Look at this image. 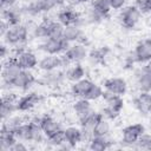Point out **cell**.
<instances>
[{"label": "cell", "mask_w": 151, "mask_h": 151, "mask_svg": "<svg viewBox=\"0 0 151 151\" xmlns=\"http://www.w3.org/2000/svg\"><path fill=\"white\" fill-rule=\"evenodd\" d=\"M139 70H140L143 73H145V74H147V76H151V60L144 63V65H143L142 68H139Z\"/></svg>", "instance_id": "ee69618b"}, {"label": "cell", "mask_w": 151, "mask_h": 151, "mask_svg": "<svg viewBox=\"0 0 151 151\" xmlns=\"http://www.w3.org/2000/svg\"><path fill=\"white\" fill-rule=\"evenodd\" d=\"M110 147V140L107 137H99L93 136L88 140V149L92 151H104Z\"/></svg>", "instance_id": "d4e9b609"}, {"label": "cell", "mask_w": 151, "mask_h": 151, "mask_svg": "<svg viewBox=\"0 0 151 151\" xmlns=\"http://www.w3.org/2000/svg\"><path fill=\"white\" fill-rule=\"evenodd\" d=\"M134 107L142 114L151 113V92H139L133 100Z\"/></svg>", "instance_id": "5bb4252c"}, {"label": "cell", "mask_w": 151, "mask_h": 151, "mask_svg": "<svg viewBox=\"0 0 151 151\" xmlns=\"http://www.w3.org/2000/svg\"><path fill=\"white\" fill-rule=\"evenodd\" d=\"M133 54H134L137 63L144 64L151 60V39H145L138 42V45L134 48Z\"/></svg>", "instance_id": "8fae6325"}, {"label": "cell", "mask_w": 151, "mask_h": 151, "mask_svg": "<svg viewBox=\"0 0 151 151\" xmlns=\"http://www.w3.org/2000/svg\"><path fill=\"white\" fill-rule=\"evenodd\" d=\"M84 76H85V68L79 63H76V65L72 66L71 68H68V71L66 72V77L71 81H78V80L83 79Z\"/></svg>", "instance_id": "f1b7e54d"}, {"label": "cell", "mask_w": 151, "mask_h": 151, "mask_svg": "<svg viewBox=\"0 0 151 151\" xmlns=\"http://www.w3.org/2000/svg\"><path fill=\"white\" fill-rule=\"evenodd\" d=\"M71 46V42L65 40L64 38H47L44 40V42L40 46V50L44 51L46 54H61L65 53L68 47Z\"/></svg>", "instance_id": "6da1fadb"}, {"label": "cell", "mask_w": 151, "mask_h": 151, "mask_svg": "<svg viewBox=\"0 0 151 151\" xmlns=\"http://www.w3.org/2000/svg\"><path fill=\"white\" fill-rule=\"evenodd\" d=\"M21 66L15 58H8L4 65H2V71H1V77H2V81L6 85L12 86L14 79L18 77V74L21 72Z\"/></svg>", "instance_id": "3957f363"}, {"label": "cell", "mask_w": 151, "mask_h": 151, "mask_svg": "<svg viewBox=\"0 0 151 151\" xmlns=\"http://www.w3.org/2000/svg\"><path fill=\"white\" fill-rule=\"evenodd\" d=\"M48 24H50V20H44L39 25H37L33 31L34 37L39 39H44V40L47 39L48 38Z\"/></svg>", "instance_id": "e575fe53"}, {"label": "cell", "mask_w": 151, "mask_h": 151, "mask_svg": "<svg viewBox=\"0 0 151 151\" xmlns=\"http://www.w3.org/2000/svg\"><path fill=\"white\" fill-rule=\"evenodd\" d=\"M66 64H68L66 61V59L58 54H46L42 59L39 60V68L47 72V71H53V70H58L59 67L65 66Z\"/></svg>", "instance_id": "52a82bcc"}, {"label": "cell", "mask_w": 151, "mask_h": 151, "mask_svg": "<svg viewBox=\"0 0 151 151\" xmlns=\"http://www.w3.org/2000/svg\"><path fill=\"white\" fill-rule=\"evenodd\" d=\"M109 1L112 9H122L126 4V0H109Z\"/></svg>", "instance_id": "f35d334b"}, {"label": "cell", "mask_w": 151, "mask_h": 151, "mask_svg": "<svg viewBox=\"0 0 151 151\" xmlns=\"http://www.w3.org/2000/svg\"><path fill=\"white\" fill-rule=\"evenodd\" d=\"M28 37V29L22 24L12 25L7 33L4 35V40L7 45H19L26 41Z\"/></svg>", "instance_id": "7a4b0ae2"}, {"label": "cell", "mask_w": 151, "mask_h": 151, "mask_svg": "<svg viewBox=\"0 0 151 151\" xmlns=\"http://www.w3.org/2000/svg\"><path fill=\"white\" fill-rule=\"evenodd\" d=\"M17 59L22 70H32L39 64L37 55L31 51H21L17 55Z\"/></svg>", "instance_id": "2e32d148"}, {"label": "cell", "mask_w": 151, "mask_h": 151, "mask_svg": "<svg viewBox=\"0 0 151 151\" xmlns=\"http://www.w3.org/2000/svg\"><path fill=\"white\" fill-rule=\"evenodd\" d=\"M57 20L59 22H61L64 26H68V25H78L79 20H80V15L78 12H76L74 9H72L71 7L67 8H63L58 12L57 14Z\"/></svg>", "instance_id": "4fadbf2b"}, {"label": "cell", "mask_w": 151, "mask_h": 151, "mask_svg": "<svg viewBox=\"0 0 151 151\" xmlns=\"http://www.w3.org/2000/svg\"><path fill=\"white\" fill-rule=\"evenodd\" d=\"M134 6L140 13H151V0H136Z\"/></svg>", "instance_id": "74e56055"}, {"label": "cell", "mask_w": 151, "mask_h": 151, "mask_svg": "<svg viewBox=\"0 0 151 151\" xmlns=\"http://www.w3.org/2000/svg\"><path fill=\"white\" fill-rule=\"evenodd\" d=\"M103 93H104V91H103V88L99 86V85H97V84H93V86L91 87V90L88 91V93L86 94V99H88V100H97L98 98H100V97H103Z\"/></svg>", "instance_id": "8d00e7d4"}, {"label": "cell", "mask_w": 151, "mask_h": 151, "mask_svg": "<svg viewBox=\"0 0 151 151\" xmlns=\"http://www.w3.org/2000/svg\"><path fill=\"white\" fill-rule=\"evenodd\" d=\"M87 57V50L85 47V45H83L81 42H73L71 44V46L68 47V50L64 53V58L66 59V61L70 63H80L81 60H84Z\"/></svg>", "instance_id": "ba28073f"}, {"label": "cell", "mask_w": 151, "mask_h": 151, "mask_svg": "<svg viewBox=\"0 0 151 151\" xmlns=\"http://www.w3.org/2000/svg\"><path fill=\"white\" fill-rule=\"evenodd\" d=\"M140 11L134 6H127L125 8H123L120 15H119V20L123 27L125 28H134V26L138 24L139 19H140Z\"/></svg>", "instance_id": "277c9868"}, {"label": "cell", "mask_w": 151, "mask_h": 151, "mask_svg": "<svg viewBox=\"0 0 151 151\" xmlns=\"http://www.w3.org/2000/svg\"><path fill=\"white\" fill-rule=\"evenodd\" d=\"M2 122H4L2 127L7 129V130H11V131H14L19 125H21L24 123V120L20 116H11V117H8L7 119H5Z\"/></svg>", "instance_id": "d590c367"}, {"label": "cell", "mask_w": 151, "mask_h": 151, "mask_svg": "<svg viewBox=\"0 0 151 151\" xmlns=\"http://www.w3.org/2000/svg\"><path fill=\"white\" fill-rule=\"evenodd\" d=\"M39 123L40 126L42 129L44 136L48 137L55 132H58L59 130H61V125L59 122H57L54 118L50 117V116H44L41 118H39Z\"/></svg>", "instance_id": "e0dca14e"}, {"label": "cell", "mask_w": 151, "mask_h": 151, "mask_svg": "<svg viewBox=\"0 0 151 151\" xmlns=\"http://www.w3.org/2000/svg\"><path fill=\"white\" fill-rule=\"evenodd\" d=\"M35 81V77L31 72V70H21V72L18 74V77L14 79L12 86L20 88V90H28Z\"/></svg>", "instance_id": "7c38bea8"}, {"label": "cell", "mask_w": 151, "mask_h": 151, "mask_svg": "<svg viewBox=\"0 0 151 151\" xmlns=\"http://www.w3.org/2000/svg\"><path fill=\"white\" fill-rule=\"evenodd\" d=\"M132 147H134L137 150H145V151L151 150V134L145 133V132L143 134H140Z\"/></svg>", "instance_id": "1f68e13d"}, {"label": "cell", "mask_w": 151, "mask_h": 151, "mask_svg": "<svg viewBox=\"0 0 151 151\" xmlns=\"http://www.w3.org/2000/svg\"><path fill=\"white\" fill-rule=\"evenodd\" d=\"M63 72L60 71H57V70H53V71H47L46 74L42 77L45 84H48V85H57L63 79Z\"/></svg>", "instance_id": "d6a6232c"}, {"label": "cell", "mask_w": 151, "mask_h": 151, "mask_svg": "<svg viewBox=\"0 0 151 151\" xmlns=\"http://www.w3.org/2000/svg\"><path fill=\"white\" fill-rule=\"evenodd\" d=\"M137 87L140 92H151V76L143 73L140 70L137 72Z\"/></svg>", "instance_id": "4316f807"}, {"label": "cell", "mask_w": 151, "mask_h": 151, "mask_svg": "<svg viewBox=\"0 0 151 151\" xmlns=\"http://www.w3.org/2000/svg\"><path fill=\"white\" fill-rule=\"evenodd\" d=\"M65 133V139L66 143L68 145H71L72 147H74L77 144H79L83 140V132L81 129L77 127V126H68L64 130Z\"/></svg>", "instance_id": "603a6c76"}, {"label": "cell", "mask_w": 151, "mask_h": 151, "mask_svg": "<svg viewBox=\"0 0 151 151\" xmlns=\"http://www.w3.org/2000/svg\"><path fill=\"white\" fill-rule=\"evenodd\" d=\"M66 2L70 5V6H77L80 4V0H66Z\"/></svg>", "instance_id": "bcb514c9"}, {"label": "cell", "mask_w": 151, "mask_h": 151, "mask_svg": "<svg viewBox=\"0 0 151 151\" xmlns=\"http://www.w3.org/2000/svg\"><path fill=\"white\" fill-rule=\"evenodd\" d=\"M17 101L15 98L13 96H8V97H4L2 98V103H1V118L2 120L7 119L8 117L13 116V113L15 111H18L17 109Z\"/></svg>", "instance_id": "7402d4cb"}, {"label": "cell", "mask_w": 151, "mask_h": 151, "mask_svg": "<svg viewBox=\"0 0 151 151\" xmlns=\"http://www.w3.org/2000/svg\"><path fill=\"white\" fill-rule=\"evenodd\" d=\"M150 20H151V15H150Z\"/></svg>", "instance_id": "c3c4849f"}, {"label": "cell", "mask_w": 151, "mask_h": 151, "mask_svg": "<svg viewBox=\"0 0 151 151\" xmlns=\"http://www.w3.org/2000/svg\"><path fill=\"white\" fill-rule=\"evenodd\" d=\"M104 88L105 91L112 94H118L123 97L127 91V84L123 78L114 77V78H109L104 81Z\"/></svg>", "instance_id": "30bf717a"}, {"label": "cell", "mask_w": 151, "mask_h": 151, "mask_svg": "<svg viewBox=\"0 0 151 151\" xmlns=\"http://www.w3.org/2000/svg\"><path fill=\"white\" fill-rule=\"evenodd\" d=\"M110 1L109 0H93L90 12V19L92 20H100L104 19L111 11Z\"/></svg>", "instance_id": "9c48e42d"}, {"label": "cell", "mask_w": 151, "mask_h": 151, "mask_svg": "<svg viewBox=\"0 0 151 151\" xmlns=\"http://www.w3.org/2000/svg\"><path fill=\"white\" fill-rule=\"evenodd\" d=\"M46 138H47V143H48L50 145H52V146H55V147H60V146L66 142V139H65V133H64V130H63V129L59 130L58 132H55V133H53V134L46 137Z\"/></svg>", "instance_id": "836d02e7"}, {"label": "cell", "mask_w": 151, "mask_h": 151, "mask_svg": "<svg viewBox=\"0 0 151 151\" xmlns=\"http://www.w3.org/2000/svg\"><path fill=\"white\" fill-rule=\"evenodd\" d=\"M14 133H15V136H17V138L19 140L32 142V127H31V123H22L21 125H19L14 130Z\"/></svg>", "instance_id": "484cf974"}, {"label": "cell", "mask_w": 151, "mask_h": 151, "mask_svg": "<svg viewBox=\"0 0 151 151\" xmlns=\"http://www.w3.org/2000/svg\"><path fill=\"white\" fill-rule=\"evenodd\" d=\"M40 100V97L37 93H28L24 97H21L20 99H18L17 101V109L20 112H25L31 110L32 107H34Z\"/></svg>", "instance_id": "d6986e66"}, {"label": "cell", "mask_w": 151, "mask_h": 151, "mask_svg": "<svg viewBox=\"0 0 151 151\" xmlns=\"http://www.w3.org/2000/svg\"><path fill=\"white\" fill-rule=\"evenodd\" d=\"M73 110L79 120H81L88 113H91L93 111L92 106H91V100H88L86 98H79L73 105Z\"/></svg>", "instance_id": "44dd1931"}, {"label": "cell", "mask_w": 151, "mask_h": 151, "mask_svg": "<svg viewBox=\"0 0 151 151\" xmlns=\"http://www.w3.org/2000/svg\"><path fill=\"white\" fill-rule=\"evenodd\" d=\"M26 150H27V146L25 145L24 140H19V139L15 142V144L11 149V151H26Z\"/></svg>", "instance_id": "60d3db41"}, {"label": "cell", "mask_w": 151, "mask_h": 151, "mask_svg": "<svg viewBox=\"0 0 151 151\" xmlns=\"http://www.w3.org/2000/svg\"><path fill=\"white\" fill-rule=\"evenodd\" d=\"M65 26L58 20H50L48 24V38H63Z\"/></svg>", "instance_id": "f546056e"}, {"label": "cell", "mask_w": 151, "mask_h": 151, "mask_svg": "<svg viewBox=\"0 0 151 151\" xmlns=\"http://www.w3.org/2000/svg\"><path fill=\"white\" fill-rule=\"evenodd\" d=\"M65 2L66 0H32L27 7V11L31 14H39L42 12H48Z\"/></svg>", "instance_id": "5b68a950"}, {"label": "cell", "mask_w": 151, "mask_h": 151, "mask_svg": "<svg viewBox=\"0 0 151 151\" xmlns=\"http://www.w3.org/2000/svg\"><path fill=\"white\" fill-rule=\"evenodd\" d=\"M104 55H105V53L103 52V50H97V51H93L90 57H91V59H92L93 61L98 63L99 60H101V59L104 58Z\"/></svg>", "instance_id": "ab89813d"}, {"label": "cell", "mask_w": 151, "mask_h": 151, "mask_svg": "<svg viewBox=\"0 0 151 151\" xmlns=\"http://www.w3.org/2000/svg\"><path fill=\"white\" fill-rule=\"evenodd\" d=\"M103 97H104V100H105V107H107L111 111H113V112L119 114L120 111L124 107V100H123L122 96L112 94V93L105 91L103 93Z\"/></svg>", "instance_id": "9a60e30c"}, {"label": "cell", "mask_w": 151, "mask_h": 151, "mask_svg": "<svg viewBox=\"0 0 151 151\" xmlns=\"http://www.w3.org/2000/svg\"><path fill=\"white\" fill-rule=\"evenodd\" d=\"M63 38L67 40L68 42H80V39L83 38V31L79 28L78 25H68L65 26Z\"/></svg>", "instance_id": "cb8c5ba5"}, {"label": "cell", "mask_w": 151, "mask_h": 151, "mask_svg": "<svg viewBox=\"0 0 151 151\" xmlns=\"http://www.w3.org/2000/svg\"><path fill=\"white\" fill-rule=\"evenodd\" d=\"M18 138L14 131L2 127L0 132V151H11L12 146L15 144Z\"/></svg>", "instance_id": "ffe728a7"}, {"label": "cell", "mask_w": 151, "mask_h": 151, "mask_svg": "<svg viewBox=\"0 0 151 151\" xmlns=\"http://www.w3.org/2000/svg\"><path fill=\"white\" fill-rule=\"evenodd\" d=\"M110 123L107 119L101 118L94 126L93 129V136H99V137H107L110 133Z\"/></svg>", "instance_id": "4dcf8cb0"}, {"label": "cell", "mask_w": 151, "mask_h": 151, "mask_svg": "<svg viewBox=\"0 0 151 151\" xmlns=\"http://www.w3.org/2000/svg\"><path fill=\"white\" fill-rule=\"evenodd\" d=\"M9 27H11V25L8 24V22H6L4 19L1 20V22H0V35L4 38V35L7 33V31L9 29Z\"/></svg>", "instance_id": "b9f144b4"}, {"label": "cell", "mask_w": 151, "mask_h": 151, "mask_svg": "<svg viewBox=\"0 0 151 151\" xmlns=\"http://www.w3.org/2000/svg\"><path fill=\"white\" fill-rule=\"evenodd\" d=\"M93 81L86 78H83L78 81H74V84L71 87L72 94L77 98H85L86 94L88 93V91L91 90V87L93 86Z\"/></svg>", "instance_id": "ac0fdd59"}, {"label": "cell", "mask_w": 151, "mask_h": 151, "mask_svg": "<svg viewBox=\"0 0 151 151\" xmlns=\"http://www.w3.org/2000/svg\"><path fill=\"white\" fill-rule=\"evenodd\" d=\"M144 132H145V127L142 124H139V123L131 124V125L123 129V131H122V142L125 145L133 146V144L137 142L139 136L143 134Z\"/></svg>", "instance_id": "8992f818"}, {"label": "cell", "mask_w": 151, "mask_h": 151, "mask_svg": "<svg viewBox=\"0 0 151 151\" xmlns=\"http://www.w3.org/2000/svg\"><path fill=\"white\" fill-rule=\"evenodd\" d=\"M1 2V8L2 9H6V8H11L15 5L17 0H0Z\"/></svg>", "instance_id": "7bdbcfd3"}, {"label": "cell", "mask_w": 151, "mask_h": 151, "mask_svg": "<svg viewBox=\"0 0 151 151\" xmlns=\"http://www.w3.org/2000/svg\"><path fill=\"white\" fill-rule=\"evenodd\" d=\"M2 19L12 26V25L20 24L21 15H20V12H19V11L14 9L13 7H11V8L2 9Z\"/></svg>", "instance_id": "83f0119b"}, {"label": "cell", "mask_w": 151, "mask_h": 151, "mask_svg": "<svg viewBox=\"0 0 151 151\" xmlns=\"http://www.w3.org/2000/svg\"><path fill=\"white\" fill-rule=\"evenodd\" d=\"M0 50H1V58H6V53H7V46L5 45V44H2L1 45V47H0Z\"/></svg>", "instance_id": "f6af8a7d"}, {"label": "cell", "mask_w": 151, "mask_h": 151, "mask_svg": "<svg viewBox=\"0 0 151 151\" xmlns=\"http://www.w3.org/2000/svg\"><path fill=\"white\" fill-rule=\"evenodd\" d=\"M90 1H93V0H80V4H86V2H90Z\"/></svg>", "instance_id": "7dc6e473"}]
</instances>
